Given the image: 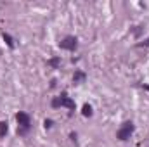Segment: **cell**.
I'll return each mask as SVG.
<instances>
[{"mask_svg":"<svg viewBox=\"0 0 149 147\" xmlns=\"http://www.w3.org/2000/svg\"><path fill=\"white\" fill-rule=\"evenodd\" d=\"M59 106H64V107H68V109H74V101L70 99V97H66V95L56 97V99L52 101V107H59Z\"/></svg>","mask_w":149,"mask_h":147,"instance_id":"obj_1","label":"cell"},{"mask_svg":"<svg viewBox=\"0 0 149 147\" xmlns=\"http://www.w3.org/2000/svg\"><path fill=\"white\" fill-rule=\"evenodd\" d=\"M132 132H134V125H132L130 121H127V123H123V126H121V128L118 130L116 137H118L120 140H127V139H130Z\"/></svg>","mask_w":149,"mask_h":147,"instance_id":"obj_2","label":"cell"},{"mask_svg":"<svg viewBox=\"0 0 149 147\" xmlns=\"http://www.w3.org/2000/svg\"><path fill=\"white\" fill-rule=\"evenodd\" d=\"M16 119H17V123H19V126H21V133H24V132L30 128V123H31L30 116H28L26 112H17V114H16Z\"/></svg>","mask_w":149,"mask_h":147,"instance_id":"obj_3","label":"cell"},{"mask_svg":"<svg viewBox=\"0 0 149 147\" xmlns=\"http://www.w3.org/2000/svg\"><path fill=\"white\" fill-rule=\"evenodd\" d=\"M76 45H78V43H76V38L74 37H66L64 40L59 42V47H61V49H66V50H74Z\"/></svg>","mask_w":149,"mask_h":147,"instance_id":"obj_4","label":"cell"},{"mask_svg":"<svg viewBox=\"0 0 149 147\" xmlns=\"http://www.w3.org/2000/svg\"><path fill=\"white\" fill-rule=\"evenodd\" d=\"M85 78H87V76H85L83 71H76L74 76H73V81H74V83H83V81H85Z\"/></svg>","mask_w":149,"mask_h":147,"instance_id":"obj_5","label":"cell"},{"mask_svg":"<svg viewBox=\"0 0 149 147\" xmlns=\"http://www.w3.org/2000/svg\"><path fill=\"white\" fill-rule=\"evenodd\" d=\"M2 38H3V42H5V43H7L9 47H14V40H12V37H10V35L3 33V35H2Z\"/></svg>","mask_w":149,"mask_h":147,"instance_id":"obj_6","label":"cell"},{"mask_svg":"<svg viewBox=\"0 0 149 147\" xmlns=\"http://www.w3.org/2000/svg\"><path fill=\"white\" fill-rule=\"evenodd\" d=\"M7 130H9V126H7V123H5V121H0V137H5V133H7Z\"/></svg>","mask_w":149,"mask_h":147,"instance_id":"obj_7","label":"cell"},{"mask_svg":"<svg viewBox=\"0 0 149 147\" xmlns=\"http://www.w3.org/2000/svg\"><path fill=\"white\" fill-rule=\"evenodd\" d=\"M81 112H83V116H92V107H90L88 104H85L83 109H81Z\"/></svg>","mask_w":149,"mask_h":147,"instance_id":"obj_8","label":"cell"},{"mask_svg":"<svg viewBox=\"0 0 149 147\" xmlns=\"http://www.w3.org/2000/svg\"><path fill=\"white\" fill-rule=\"evenodd\" d=\"M49 66H52V68H57V66H59V59H57V57L50 59V61H49Z\"/></svg>","mask_w":149,"mask_h":147,"instance_id":"obj_9","label":"cell"},{"mask_svg":"<svg viewBox=\"0 0 149 147\" xmlns=\"http://www.w3.org/2000/svg\"><path fill=\"white\" fill-rule=\"evenodd\" d=\"M43 125H45V128H50V126H52V121H50V119H45Z\"/></svg>","mask_w":149,"mask_h":147,"instance_id":"obj_10","label":"cell"},{"mask_svg":"<svg viewBox=\"0 0 149 147\" xmlns=\"http://www.w3.org/2000/svg\"><path fill=\"white\" fill-rule=\"evenodd\" d=\"M142 45H149V40H146V42H144V43H142Z\"/></svg>","mask_w":149,"mask_h":147,"instance_id":"obj_11","label":"cell"},{"mask_svg":"<svg viewBox=\"0 0 149 147\" xmlns=\"http://www.w3.org/2000/svg\"><path fill=\"white\" fill-rule=\"evenodd\" d=\"M144 88H146V90H149V87H148V85H144Z\"/></svg>","mask_w":149,"mask_h":147,"instance_id":"obj_12","label":"cell"}]
</instances>
